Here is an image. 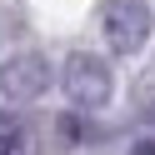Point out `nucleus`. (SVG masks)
<instances>
[{"mask_svg":"<svg viewBox=\"0 0 155 155\" xmlns=\"http://www.w3.org/2000/svg\"><path fill=\"white\" fill-rule=\"evenodd\" d=\"M150 25H155V15H150L145 0H110L105 15H100L105 45H110L115 55H135L145 40H150Z\"/></svg>","mask_w":155,"mask_h":155,"instance_id":"1","label":"nucleus"},{"mask_svg":"<svg viewBox=\"0 0 155 155\" xmlns=\"http://www.w3.org/2000/svg\"><path fill=\"white\" fill-rule=\"evenodd\" d=\"M60 80H65V95H70L80 110H100L105 100H110V65L100 60V55H70L65 60V70H60Z\"/></svg>","mask_w":155,"mask_h":155,"instance_id":"2","label":"nucleus"},{"mask_svg":"<svg viewBox=\"0 0 155 155\" xmlns=\"http://www.w3.org/2000/svg\"><path fill=\"white\" fill-rule=\"evenodd\" d=\"M45 85H50V65L40 60V55H10V60L0 65V100L5 105H30L45 95Z\"/></svg>","mask_w":155,"mask_h":155,"instance_id":"3","label":"nucleus"},{"mask_svg":"<svg viewBox=\"0 0 155 155\" xmlns=\"http://www.w3.org/2000/svg\"><path fill=\"white\" fill-rule=\"evenodd\" d=\"M0 155H25V130L15 115H0Z\"/></svg>","mask_w":155,"mask_h":155,"instance_id":"4","label":"nucleus"}]
</instances>
